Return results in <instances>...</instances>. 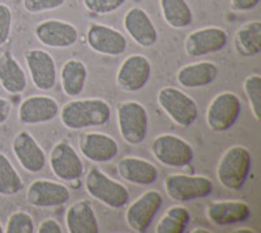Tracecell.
<instances>
[{"instance_id": "31", "label": "cell", "mask_w": 261, "mask_h": 233, "mask_svg": "<svg viewBox=\"0 0 261 233\" xmlns=\"http://www.w3.org/2000/svg\"><path fill=\"white\" fill-rule=\"evenodd\" d=\"M243 89L247 100L249 102V108L252 110L253 116L257 122L261 121V76L255 74L244 80Z\"/></svg>"}, {"instance_id": "9", "label": "cell", "mask_w": 261, "mask_h": 233, "mask_svg": "<svg viewBox=\"0 0 261 233\" xmlns=\"http://www.w3.org/2000/svg\"><path fill=\"white\" fill-rule=\"evenodd\" d=\"M50 169L62 181H77L84 173L81 157L73 147L67 142H58L50 152Z\"/></svg>"}, {"instance_id": "14", "label": "cell", "mask_w": 261, "mask_h": 233, "mask_svg": "<svg viewBox=\"0 0 261 233\" xmlns=\"http://www.w3.org/2000/svg\"><path fill=\"white\" fill-rule=\"evenodd\" d=\"M150 75V62L144 55H129L119 67L116 84L124 92H137L145 87Z\"/></svg>"}, {"instance_id": "6", "label": "cell", "mask_w": 261, "mask_h": 233, "mask_svg": "<svg viewBox=\"0 0 261 233\" xmlns=\"http://www.w3.org/2000/svg\"><path fill=\"white\" fill-rule=\"evenodd\" d=\"M163 186L167 197L175 202L201 199L213 192V182L204 176L170 174L163 181Z\"/></svg>"}, {"instance_id": "19", "label": "cell", "mask_w": 261, "mask_h": 233, "mask_svg": "<svg viewBox=\"0 0 261 233\" xmlns=\"http://www.w3.org/2000/svg\"><path fill=\"white\" fill-rule=\"evenodd\" d=\"M79 148L81 155L93 162H109L119 152L115 139L102 132H86L81 135Z\"/></svg>"}, {"instance_id": "3", "label": "cell", "mask_w": 261, "mask_h": 233, "mask_svg": "<svg viewBox=\"0 0 261 233\" xmlns=\"http://www.w3.org/2000/svg\"><path fill=\"white\" fill-rule=\"evenodd\" d=\"M85 189L90 197L110 208H123L129 199L128 189L97 167L90 168L86 174Z\"/></svg>"}, {"instance_id": "10", "label": "cell", "mask_w": 261, "mask_h": 233, "mask_svg": "<svg viewBox=\"0 0 261 233\" xmlns=\"http://www.w3.org/2000/svg\"><path fill=\"white\" fill-rule=\"evenodd\" d=\"M34 34L42 45L53 49H68L79 41L77 28L68 21L58 18H50L37 24Z\"/></svg>"}, {"instance_id": "25", "label": "cell", "mask_w": 261, "mask_h": 233, "mask_svg": "<svg viewBox=\"0 0 261 233\" xmlns=\"http://www.w3.org/2000/svg\"><path fill=\"white\" fill-rule=\"evenodd\" d=\"M218 76V67L213 62L202 60L183 66L176 74V81L184 88H202L213 83Z\"/></svg>"}, {"instance_id": "8", "label": "cell", "mask_w": 261, "mask_h": 233, "mask_svg": "<svg viewBox=\"0 0 261 233\" xmlns=\"http://www.w3.org/2000/svg\"><path fill=\"white\" fill-rule=\"evenodd\" d=\"M242 113L241 99L232 92L217 95L206 110V123L214 132L227 131L237 123Z\"/></svg>"}, {"instance_id": "29", "label": "cell", "mask_w": 261, "mask_h": 233, "mask_svg": "<svg viewBox=\"0 0 261 233\" xmlns=\"http://www.w3.org/2000/svg\"><path fill=\"white\" fill-rule=\"evenodd\" d=\"M191 221V214L183 206H172L161 218L157 224V233H183Z\"/></svg>"}, {"instance_id": "23", "label": "cell", "mask_w": 261, "mask_h": 233, "mask_svg": "<svg viewBox=\"0 0 261 233\" xmlns=\"http://www.w3.org/2000/svg\"><path fill=\"white\" fill-rule=\"evenodd\" d=\"M0 85L9 95H21L28 87L24 68L9 51L0 55Z\"/></svg>"}, {"instance_id": "22", "label": "cell", "mask_w": 261, "mask_h": 233, "mask_svg": "<svg viewBox=\"0 0 261 233\" xmlns=\"http://www.w3.org/2000/svg\"><path fill=\"white\" fill-rule=\"evenodd\" d=\"M65 225L69 233H98L99 224L92 204L88 200H77L65 213Z\"/></svg>"}, {"instance_id": "24", "label": "cell", "mask_w": 261, "mask_h": 233, "mask_svg": "<svg viewBox=\"0 0 261 233\" xmlns=\"http://www.w3.org/2000/svg\"><path fill=\"white\" fill-rule=\"evenodd\" d=\"M118 173L135 185H150L158 178V169L153 162L140 157H124L118 162Z\"/></svg>"}, {"instance_id": "4", "label": "cell", "mask_w": 261, "mask_h": 233, "mask_svg": "<svg viewBox=\"0 0 261 233\" xmlns=\"http://www.w3.org/2000/svg\"><path fill=\"white\" fill-rule=\"evenodd\" d=\"M157 102L172 122L180 127L192 126L199 115V108L195 100L178 88H161L157 95Z\"/></svg>"}, {"instance_id": "21", "label": "cell", "mask_w": 261, "mask_h": 233, "mask_svg": "<svg viewBox=\"0 0 261 233\" xmlns=\"http://www.w3.org/2000/svg\"><path fill=\"white\" fill-rule=\"evenodd\" d=\"M205 215L212 224L222 227L246 221L251 216V208L242 200H220L209 204Z\"/></svg>"}, {"instance_id": "5", "label": "cell", "mask_w": 261, "mask_h": 233, "mask_svg": "<svg viewBox=\"0 0 261 233\" xmlns=\"http://www.w3.org/2000/svg\"><path fill=\"white\" fill-rule=\"evenodd\" d=\"M119 132L128 144L143 143L148 135L149 115L143 105L136 101L119 104L116 109Z\"/></svg>"}, {"instance_id": "17", "label": "cell", "mask_w": 261, "mask_h": 233, "mask_svg": "<svg viewBox=\"0 0 261 233\" xmlns=\"http://www.w3.org/2000/svg\"><path fill=\"white\" fill-rule=\"evenodd\" d=\"M12 151L18 164L29 173H38L46 165V153L36 137L28 131H20L12 141Z\"/></svg>"}, {"instance_id": "7", "label": "cell", "mask_w": 261, "mask_h": 233, "mask_svg": "<svg viewBox=\"0 0 261 233\" xmlns=\"http://www.w3.org/2000/svg\"><path fill=\"white\" fill-rule=\"evenodd\" d=\"M151 153L161 164L174 168L187 167L195 157L191 144L174 134L155 137L151 143Z\"/></svg>"}, {"instance_id": "32", "label": "cell", "mask_w": 261, "mask_h": 233, "mask_svg": "<svg viewBox=\"0 0 261 233\" xmlns=\"http://www.w3.org/2000/svg\"><path fill=\"white\" fill-rule=\"evenodd\" d=\"M4 232L7 233H32L36 232L34 220L27 211H16L7 220Z\"/></svg>"}, {"instance_id": "39", "label": "cell", "mask_w": 261, "mask_h": 233, "mask_svg": "<svg viewBox=\"0 0 261 233\" xmlns=\"http://www.w3.org/2000/svg\"><path fill=\"white\" fill-rule=\"evenodd\" d=\"M234 232H238V233H244V232L253 233V230L252 229H247V228H242V229H237V230H234Z\"/></svg>"}, {"instance_id": "40", "label": "cell", "mask_w": 261, "mask_h": 233, "mask_svg": "<svg viewBox=\"0 0 261 233\" xmlns=\"http://www.w3.org/2000/svg\"><path fill=\"white\" fill-rule=\"evenodd\" d=\"M196 232H208V230H205V229H193L192 233H196Z\"/></svg>"}, {"instance_id": "30", "label": "cell", "mask_w": 261, "mask_h": 233, "mask_svg": "<svg viewBox=\"0 0 261 233\" xmlns=\"http://www.w3.org/2000/svg\"><path fill=\"white\" fill-rule=\"evenodd\" d=\"M24 189V182L13 164L4 153L0 152V195H16Z\"/></svg>"}, {"instance_id": "2", "label": "cell", "mask_w": 261, "mask_h": 233, "mask_svg": "<svg viewBox=\"0 0 261 233\" xmlns=\"http://www.w3.org/2000/svg\"><path fill=\"white\" fill-rule=\"evenodd\" d=\"M252 168V156L243 146L228 148L220 158L217 167V178L227 190L239 192L246 183Z\"/></svg>"}, {"instance_id": "38", "label": "cell", "mask_w": 261, "mask_h": 233, "mask_svg": "<svg viewBox=\"0 0 261 233\" xmlns=\"http://www.w3.org/2000/svg\"><path fill=\"white\" fill-rule=\"evenodd\" d=\"M11 110H12V105H11V102L7 99L0 97V126L4 125V123L9 120Z\"/></svg>"}, {"instance_id": "26", "label": "cell", "mask_w": 261, "mask_h": 233, "mask_svg": "<svg viewBox=\"0 0 261 233\" xmlns=\"http://www.w3.org/2000/svg\"><path fill=\"white\" fill-rule=\"evenodd\" d=\"M88 68L85 63L79 59H69L60 69V83L63 92L69 97L80 96L85 88Z\"/></svg>"}, {"instance_id": "37", "label": "cell", "mask_w": 261, "mask_h": 233, "mask_svg": "<svg viewBox=\"0 0 261 233\" xmlns=\"http://www.w3.org/2000/svg\"><path fill=\"white\" fill-rule=\"evenodd\" d=\"M37 232L38 233H62L63 228L62 225L55 220V219L47 218L42 221L41 224H39Z\"/></svg>"}, {"instance_id": "33", "label": "cell", "mask_w": 261, "mask_h": 233, "mask_svg": "<svg viewBox=\"0 0 261 233\" xmlns=\"http://www.w3.org/2000/svg\"><path fill=\"white\" fill-rule=\"evenodd\" d=\"M127 0H83L84 7L93 15L103 16L118 11Z\"/></svg>"}, {"instance_id": "27", "label": "cell", "mask_w": 261, "mask_h": 233, "mask_svg": "<svg viewBox=\"0 0 261 233\" xmlns=\"http://www.w3.org/2000/svg\"><path fill=\"white\" fill-rule=\"evenodd\" d=\"M234 48L242 57H256L261 53V22L249 21L235 32Z\"/></svg>"}, {"instance_id": "35", "label": "cell", "mask_w": 261, "mask_h": 233, "mask_svg": "<svg viewBox=\"0 0 261 233\" xmlns=\"http://www.w3.org/2000/svg\"><path fill=\"white\" fill-rule=\"evenodd\" d=\"M12 9L7 4L0 3V48L9 41L12 32Z\"/></svg>"}, {"instance_id": "34", "label": "cell", "mask_w": 261, "mask_h": 233, "mask_svg": "<svg viewBox=\"0 0 261 233\" xmlns=\"http://www.w3.org/2000/svg\"><path fill=\"white\" fill-rule=\"evenodd\" d=\"M67 0H22V7L28 13L38 15V13L50 12L60 8Z\"/></svg>"}, {"instance_id": "36", "label": "cell", "mask_w": 261, "mask_h": 233, "mask_svg": "<svg viewBox=\"0 0 261 233\" xmlns=\"http://www.w3.org/2000/svg\"><path fill=\"white\" fill-rule=\"evenodd\" d=\"M260 0H230L231 8L237 12H248L258 6Z\"/></svg>"}, {"instance_id": "11", "label": "cell", "mask_w": 261, "mask_h": 233, "mask_svg": "<svg viewBox=\"0 0 261 233\" xmlns=\"http://www.w3.org/2000/svg\"><path fill=\"white\" fill-rule=\"evenodd\" d=\"M163 198L157 190H149L140 195L125 211V221L134 232H146L158 209L161 208Z\"/></svg>"}, {"instance_id": "16", "label": "cell", "mask_w": 261, "mask_h": 233, "mask_svg": "<svg viewBox=\"0 0 261 233\" xmlns=\"http://www.w3.org/2000/svg\"><path fill=\"white\" fill-rule=\"evenodd\" d=\"M86 41L93 51L107 57H118L127 50V39L119 30L102 24H92Z\"/></svg>"}, {"instance_id": "15", "label": "cell", "mask_w": 261, "mask_h": 233, "mask_svg": "<svg viewBox=\"0 0 261 233\" xmlns=\"http://www.w3.org/2000/svg\"><path fill=\"white\" fill-rule=\"evenodd\" d=\"M227 33L222 28H202L188 34L184 49L188 57H202V55L214 54L222 50L227 43Z\"/></svg>"}, {"instance_id": "13", "label": "cell", "mask_w": 261, "mask_h": 233, "mask_svg": "<svg viewBox=\"0 0 261 233\" xmlns=\"http://www.w3.org/2000/svg\"><path fill=\"white\" fill-rule=\"evenodd\" d=\"M25 63L29 69L33 85L42 92L51 90L57 84V64L53 55L45 50H29L25 53Z\"/></svg>"}, {"instance_id": "20", "label": "cell", "mask_w": 261, "mask_h": 233, "mask_svg": "<svg viewBox=\"0 0 261 233\" xmlns=\"http://www.w3.org/2000/svg\"><path fill=\"white\" fill-rule=\"evenodd\" d=\"M124 29L129 37L141 48H151L158 39L157 28L150 16L140 7H134L124 16Z\"/></svg>"}, {"instance_id": "41", "label": "cell", "mask_w": 261, "mask_h": 233, "mask_svg": "<svg viewBox=\"0 0 261 233\" xmlns=\"http://www.w3.org/2000/svg\"><path fill=\"white\" fill-rule=\"evenodd\" d=\"M4 232V228L3 225H2V223H0V233H3Z\"/></svg>"}, {"instance_id": "18", "label": "cell", "mask_w": 261, "mask_h": 233, "mask_svg": "<svg viewBox=\"0 0 261 233\" xmlns=\"http://www.w3.org/2000/svg\"><path fill=\"white\" fill-rule=\"evenodd\" d=\"M59 104L50 96H30L18 106V121L22 125H41L59 115Z\"/></svg>"}, {"instance_id": "28", "label": "cell", "mask_w": 261, "mask_h": 233, "mask_svg": "<svg viewBox=\"0 0 261 233\" xmlns=\"http://www.w3.org/2000/svg\"><path fill=\"white\" fill-rule=\"evenodd\" d=\"M161 12L166 24L174 29H184L193 21V13L186 0H160Z\"/></svg>"}, {"instance_id": "1", "label": "cell", "mask_w": 261, "mask_h": 233, "mask_svg": "<svg viewBox=\"0 0 261 233\" xmlns=\"http://www.w3.org/2000/svg\"><path fill=\"white\" fill-rule=\"evenodd\" d=\"M63 126L68 130H84L103 126L110 121L111 108L102 99L69 101L59 111Z\"/></svg>"}, {"instance_id": "12", "label": "cell", "mask_w": 261, "mask_h": 233, "mask_svg": "<svg viewBox=\"0 0 261 233\" xmlns=\"http://www.w3.org/2000/svg\"><path fill=\"white\" fill-rule=\"evenodd\" d=\"M71 199V192L65 185L50 179H36L27 190L28 203L38 208H53Z\"/></svg>"}]
</instances>
